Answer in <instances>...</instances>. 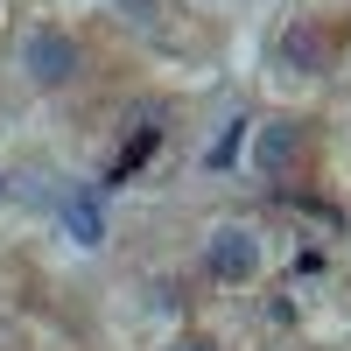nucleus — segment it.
Returning <instances> with one entry per match:
<instances>
[{
  "instance_id": "2",
  "label": "nucleus",
  "mask_w": 351,
  "mask_h": 351,
  "mask_svg": "<svg viewBox=\"0 0 351 351\" xmlns=\"http://www.w3.org/2000/svg\"><path fill=\"white\" fill-rule=\"evenodd\" d=\"M253 260H260L253 232H218L211 253H204V267H211V281H246V274H253Z\"/></svg>"
},
{
  "instance_id": "3",
  "label": "nucleus",
  "mask_w": 351,
  "mask_h": 351,
  "mask_svg": "<svg viewBox=\"0 0 351 351\" xmlns=\"http://www.w3.org/2000/svg\"><path fill=\"white\" fill-rule=\"evenodd\" d=\"M71 232H77V246H99L106 218H99V204H92V197H71Z\"/></svg>"
},
{
  "instance_id": "5",
  "label": "nucleus",
  "mask_w": 351,
  "mask_h": 351,
  "mask_svg": "<svg viewBox=\"0 0 351 351\" xmlns=\"http://www.w3.org/2000/svg\"><path fill=\"white\" fill-rule=\"evenodd\" d=\"M176 351H211V344H176Z\"/></svg>"
},
{
  "instance_id": "1",
  "label": "nucleus",
  "mask_w": 351,
  "mask_h": 351,
  "mask_svg": "<svg viewBox=\"0 0 351 351\" xmlns=\"http://www.w3.org/2000/svg\"><path fill=\"white\" fill-rule=\"evenodd\" d=\"M71 71H77V43L64 28H36L28 36V77L36 84H71Z\"/></svg>"
},
{
  "instance_id": "4",
  "label": "nucleus",
  "mask_w": 351,
  "mask_h": 351,
  "mask_svg": "<svg viewBox=\"0 0 351 351\" xmlns=\"http://www.w3.org/2000/svg\"><path fill=\"white\" fill-rule=\"evenodd\" d=\"M288 148H295L288 134H267V141H260V162H288Z\"/></svg>"
}]
</instances>
